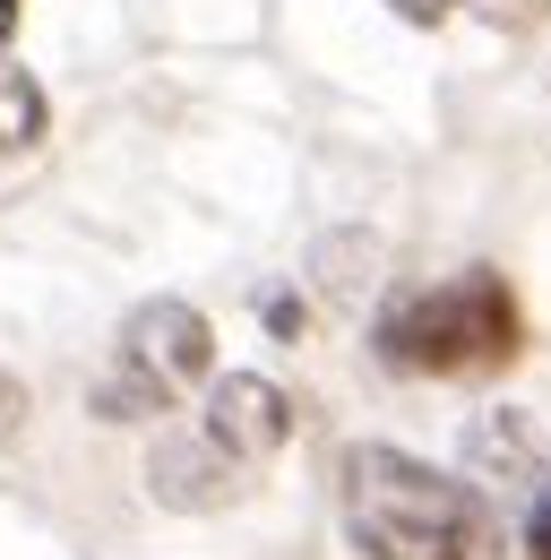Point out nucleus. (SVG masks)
Segmentation results:
<instances>
[{
  "instance_id": "nucleus-10",
  "label": "nucleus",
  "mask_w": 551,
  "mask_h": 560,
  "mask_svg": "<svg viewBox=\"0 0 551 560\" xmlns=\"http://www.w3.org/2000/svg\"><path fill=\"white\" fill-rule=\"evenodd\" d=\"M17 431H26V388L0 371V440H17Z\"/></svg>"
},
{
  "instance_id": "nucleus-5",
  "label": "nucleus",
  "mask_w": 551,
  "mask_h": 560,
  "mask_svg": "<svg viewBox=\"0 0 551 560\" xmlns=\"http://www.w3.org/2000/svg\"><path fill=\"white\" fill-rule=\"evenodd\" d=\"M146 491H155L164 509H181V517H207V509H233V500L250 491V466L224 457L207 431H164V440L146 448Z\"/></svg>"
},
{
  "instance_id": "nucleus-6",
  "label": "nucleus",
  "mask_w": 551,
  "mask_h": 560,
  "mask_svg": "<svg viewBox=\"0 0 551 560\" xmlns=\"http://www.w3.org/2000/svg\"><path fill=\"white\" fill-rule=\"evenodd\" d=\"M466 466H474V475H500V483H535V475H543L535 422L517 415V406H482L474 431H466Z\"/></svg>"
},
{
  "instance_id": "nucleus-4",
  "label": "nucleus",
  "mask_w": 551,
  "mask_h": 560,
  "mask_svg": "<svg viewBox=\"0 0 551 560\" xmlns=\"http://www.w3.org/2000/svg\"><path fill=\"white\" fill-rule=\"evenodd\" d=\"M199 431L215 440V448H224V457H242V466L259 475L276 448L293 440V397H284L276 380H259V371H224V380L207 388Z\"/></svg>"
},
{
  "instance_id": "nucleus-7",
  "label": "nucleus",
  "mask_w": 551,
  "mask_h": 560,
  "mask_svg": "<svg viewBox=\"0 0 551 560\" xmlns=\"http://www.w3.org/2000/svg\"><path fill=\"white\" fill-rule=\"evenodd\" d=\"M44 130H52L44 86L17 70V61H0V164H9V155H26V147H44Z\"/></svg>"
},
{
  "instance_id": "nucleus-3",
  "label": "nucleus",
  "mask_w": 551,
  "mask_h": 560,
  "mask_svg": "<svg viewBox=\"0 0 551 560\" xmlns=\"http://www.w3.org/2000/svg\"><path fill=\"white\" fill-rule=\"evenodd\" d=\"M207 371H215V328H207V311L190 302H138L130 328H121V353H113V371L95 380V415L104 422H155L173 415V406H190L207 388Z\"/></svg>"
},
{
  "instance_id": "nucleus-1",
  "label": "nucleus",
  "mask_w": 551,
  "mask_h": 560,
  "mask_svg": "<svg viewBox=\"0 0 551 560\" xmlns=\"http://www.w3.org/2000/svg\"><path fill=\"white\" fill-rule=\"evenodd\" d=\"M337 500L362 560H508L491 500L457 475H431L406 448H379V440L344 448Z\"/></svg>"
},
{
  "instance_id": "nucleus-2",
  "label": "nucleus",
  "mask_w": 551,
  "mask_h": 560,
  "mask_svg": "<svg viewBox=\"0 0 551 560\" xmlns=\"http://www.w3.org/2000/svg\"><path fill=\"white\" fill-rule=\"evenodd\" d=\"M371 353L406 380H482V371H508L526 353V319H517V293L500 284V268H466L448 284L388 302Z\"/></svg>"
},
{
  "instance_id": "nucleus-12",
  "label": "nucleus",
  "mask_w": 551,
  "mask_h": 560,
  "mask_svg": "<svg viewBox=\"0 0 551 560\" xmlns=\"http://www.w3.org/2000/svg\"><path fill=\"white\" fill-rule=\"evenodd\" d=\"M268 328L293 346V337H302V302H284V293H276V302H268Z\"/></svg>"
},
{
  "instance_id": "nucleus-8",
  "label": "nucleus",
  "mask_w": 551,
  "mask_h": 560,
  "mask_svg": "<svg viewBox=\"0 0 551 560\" xmlns=\"http://www.w3.org/2000/svg\"><path fill=\"white\" fill-rule=\"evenodd\" d=\"M371 259H379L371 233H337V242H319V284H328V302H362Z\"/></svg>"
},
{
  "instance_id": "nucleus-11",
  "label": "nucleus",
  "mask_w": 551,
  "mask_h": 560,
  "mask_svg": "<svg viewBox=\"0 0 551 560\" xmlns=\"http://www.w3.org/2000/svg\"><path fill=\"white\" fill-rule=\"evenodd\" d=\"M526 552H535V560H551V491L535 500V517H526Z\"/></svg>"
},
{
  "instance_id": "nucleus-9",
  "label": "nucleus",
  "mask_w": 551,
  "mask_h": 560,
  "mask_svg": "<svg viewBox=\"0 0 551 560\" xmlns=\"http://www.w3.org/2000/svg\"><path fill=\"white\" fill-rule=\"evenodd\" d=\"M457 9H474L482 26H500V35H535L551 18V0H457Z\"/></svg>"
},
{
  "instance_id": "nucleus-14",
  "label": "nucleus",
  "mask_w": 551,
  "mask_h": 560,
  "mask_svg": "<svg viewBox=\"0 0 551 560\" xmlns=\"http://www.w3.org/2000/svg\"><path fill=\"white\" fill-rule=\"evenodd\" d=\"M9 35H17V0H0V52H9Z\"/></svg>"
},
{
  "instance_id": "nucleus-13",
  "label": "nucleus",
  "mask_w": 551,
  "mask_h": 560,
  "mask_svg": "<svg viewBox=\"0 0 551 560\" xmlns=\"http://www.w3.org/2000/svg\"><path fill=\"white\" fill-rule=\"evenodd\" d=\"M388 9H397L406 26H439V18H448V0H388Z\"/></svg>"
}]
</instances>
